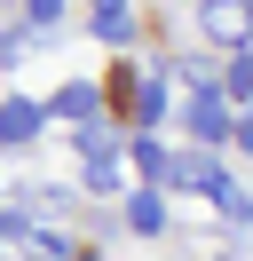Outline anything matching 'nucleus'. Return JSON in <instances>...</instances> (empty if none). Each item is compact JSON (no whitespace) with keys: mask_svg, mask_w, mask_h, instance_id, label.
<instances>
[{"mask_svg":"<svg viewBox=\"0 0 253 261\" xmlns=\"http://www.w3.org/2000/svg\"><path fill=\"white\" fill-rule=\"evenodd\" d=\"M206 40L245 48V40H253V0H214V8H206Z\"/></svg>","mask_w":253,"mask_h":261,"instance_id":"nucleus-1","label":"nucleus"},{"mask_svg":"<svg viewBox=\"0 0 253 261\" xmlns=\"http://www.w3.org/2000/svg\"><path fill=\"white\" fill-rule=\"evenodd\" d=\"M182 119H190V135H198V143H230V119H221V95L214 87H190V103H182Z\"/></svg>","mask_w":253,"mask_h":261,"instance_id":"nucleus-2","label":"nucleus"},{"mask_svg":"<svg viewBox=\"0 0 253 261\" xmlns=\"http://www.w3.org/2000/svg\"><path fill=\"white\" fill-rule=\"evenodd\" d=\"M87 16H95V24H87V32H95V40H111V48H119V40H127V32H135V8H127V0H95Z\"/></svg>","mask_w":253,"mask_h":261,"instance_id":"nucleus-3","label":"nucleus"},{"mask_svg":"<svg viewBox=\"0 0 253 261\" xmlns=\"http://www.w3.org/2000/svg\"><path fill=\"white\" fill-rule=\"evenodd\" d=\"M127 229H142V238H158V229H166V206H158V190H135V198H127Z\"/></svg>","mask_w":253,"mask_h":261,"instance_id":"nucleus-4","label":"nucleus"},{"mask_svg":"<svg viewBox=\"0 0 253 261\" xmlns=\"http://www.w3.org/2000/svg\"><path fill=\"white\" fill-rule=\"evenodd\" d=\"M40 135V111L32 103H0V143H32Z\"/></svg>","mask_w":253,"mask_h":261,"instance_id":"nucleus-5","label":"nucleus"},{"mask_svg":"<svg viewBox=\"0 0 253 261\" xmlns=\"http://www.w3.org/2000/svg\"><path fill=\"white\" fill-rule=\"evenodd\" d=\"M47 111H56V119H87V111H95V87H87V80H71L56 103H47Z\"/></svg>","mask_w":253,"mask_h":261,"instance_id":"nucleus-6","label":"nucleus"},{"mask_svg":"<svg viewBox=\"0 0 253 261\" xmlns=\"http://www.w3.org/2000/svg\"><path fill=\"white\" fill-rule=\"evenodd\" d=\"M206 198H214V206L230 214V222H253V206H245V190H237V182H214V190H206Z\"/></svg>","mask_w":253,"mask_h":261,"instance_id":"nucleus-7","label":"nucleus"},{"mask_svg":"<svg viewBox=\"0 0 253 261\" xmlns=\"http://www.w3.org/2000/svg\"><path fill=\"white\" fill-rule=\"evenodd\" d=\"M135 119H142V127H150V119H166V80H150V87L135 95Z\"/></svg>","mask_w":253,"mask_h":261,"instance_id":"nucleus-8","label":"nucleus"},{"mask_svg":"<svg viewBox=\"0 0 253 261\" xmlns=\"http://www.w3.org/2000/svg\"><path fill=\"white\" fill-rule=\"evenodd\" d=\"M135 159H142V174H166V182H174V159H166V150L150 143V135H142V143H135Z\"/></svg>","mask_w":253,"mask_h":261,"instance_id":"nucleus-9","label":"nucleus"},{"mask_svg":"<svg viewBox=\"0 0 253 261\" xmlns=\"http://www.w3.org/2000/svg\"><path fill=\"white\" fill-rule=\"evenodd\" d=\"M230 95L253 103V56H237V64H230Z\"/></svg>","mask_w":253,"mask_h":261,"instance_id":"nucleus-10","label":"nucleus"},{"mask_svg":"<svg viewBox=\"0 0 253 261\" xmlns=\"http://www.w3.org/2000/svg\"><path fill=\"white\" fill-rule=\"evenodd\" d=\"M87 182L95 190H119V159H87Z\"/></svg>","mask_w":253,"mask_h":261,"instance_id":"nucleus-11","label":"nucleus"},{"mask_svg":"<svg viewBox=\"0 0 253 261\" xmlns=\"http://www.w3.org/2000/svg\"><path fill=\"white\" fill-rule=\"evenodd\" d=\"M24 8H32V24H56L63 16V0H24Z\"/></svg>","mask_w":253,"mask_h":261,"instance_id":"nucleus-12","label":"nucleus"},{"mask_svg":"<svg viewBox=\"0 0 253 261\" xmlns=\"http://www.w3.org/2000/svg\"><path fill=\"white\" fill-rule=\"evenodd\" d=\"M230 143H237V150H253V111L237 119V135H230Z\"/></svg>","mask_w":253,"mask_h":261,"instance_id":"nucleus-13","label":"nucleus"},{"mask_svg":"<svg viewBox=\"0 0 253 261\" xmlns=\"http://www.w3.org/2000/svg\"><path fill=\"white\" fill-rule=\"evenodd\" d=\"M198 8H214V0H198Z\"/></svg>","mask_w":253,"mask_h":261,"instance_id":"nucleus-14","label":"nucleus"}]
</instances>
